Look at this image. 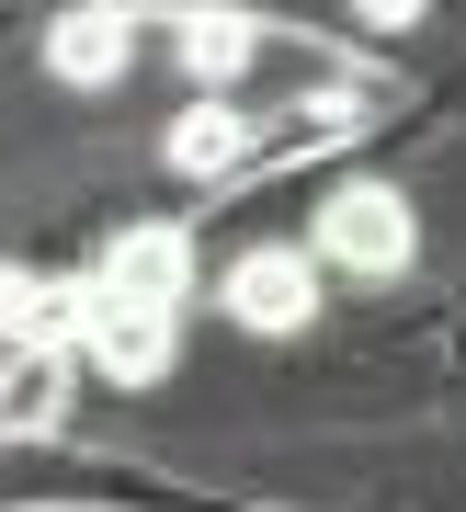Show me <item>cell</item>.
Masks as SVG:
<instances>
[{
  "instance_id": "cell-1",
  "label": "cell",
  "mask_w": 466,
  "mask_h": 512,
  "mask_svg": "<svg viewBox=\"0 0 466 512\" xmlns=\"http://www.w3.org/2000/svg\"><path fill=\"white\" fill-rule=\"evenodd\" d=\"M319 251L341 262V274H398L410 262V194L398 183H341L330 205H319Z\"/></svg>"
},
{
  "instance_id": "cell-2",
  "label": "cell",
  "mask_w": 466,
  "mask_h": 512,
  "mask_svg": "<svg viewBox=\"0 0 466 512\" xmlns=\"http://www.w3.org/2000/svg\"><path fill=\"white\" fill-rule=\"evenodd\" d=\"M80 353L103 365L114 387H148L171 365V308H137V296H114L103 274L80 285Z\"/></svg>"
},
{
  "instance_id": "cell-3",
  "label": "cell",
  "mask_w": 466,
  "mask_h": 512,
  "mask_svg": "<svg viewBox=\"0 0 466 512\" xmlns=\"http://www.w3.org/2000/svg\"><path fill=\"white\" fill-rule=\"evenodd\" d=\"M228 319L262 330V342H285V330L319 319V274H307L296 251H239L228 262Z\"/></svg>"
},
{
  "instance_id": "cell-4",
  "label": "cell",
  "mask_w": 466,
  "mask_h": 512,
  "mask_svg": "<svg viewBox=\"0 0 466 512\" xmlns=\"http://www.w3.org/2000/svg\"><path fill=\"white\" fill-rule=\"evenodd\" d=\"M126 57H137V23L114 12V0H80V12H57V35H46V69L80 80V92L126 80Z\"/></svg>"
},
{
  "instance_id": "cell-5",
  "label": "cell",
  "mask_w": 466,
  "mask_h": 512,
  "mask_svg": "<svg viewBox=\"0 0 466 512\" xmlns=\"http://www.w3.org/2000/svg\"><path fill=\"white\" fill-rule=\"evenodd\" d=\"M103 285L137 296V308H182V285H194V239H182V228H126L103 251Z\"/></svg>"
},
{
  "instance_id": "cell-6",
  "label": "cell",
  "mask_w": 466,
  "mask_h": 512,
  "mask_svg": "<svg viewBox=\"0 0 466 512\" xmlns=\"http://www.w3.org/2000/svg\"><path fill=\"white\" fill-rule=\"evenodd\" d=\"M239 160H251V126H239L228 103H194L171 126V171H194V183H216V171H239Z\"/></svg>"
},
{
  "instance_id": "cell-7",
  "label": "cell",
  "mask_w": 466,
  "mask_h": 512,
  "mask_svg": "<svg viewBox=\"0 0 466 512\" xmlns=\"http://www.w3.org/2000/svg\"><path fill=\"white\" fill-rule=\"evenodd\" d=\"M251 46H262V23H251V12H194V23H182V69H194L205 92L251 69Z\"/></svg>"
},
{
  "instance_id": "cell-8",
  "label": "cell",
  "mask_w": 466,
  "mask_h": 512,
  "mask_svg": "<svg viewBox=\"0 0 466 512\" xmlns=\"http://www.w3.org/2000/svg\"><path fill=\"white\" fill-rule=\"evenodd\" d=\"M364 23H376V35H398V23H421V0H353Z\"/></svg>"
}]
</instances>
